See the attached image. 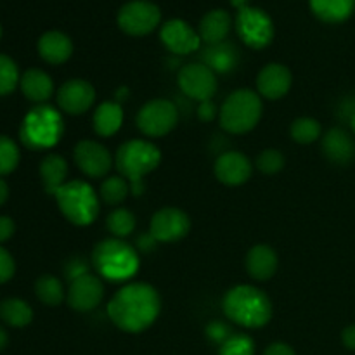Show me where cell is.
Returning a JSON list of instances; mask_svg holds the SVG:
<instances>
[{"label":"cell","mask_w":355,"mask_h":355,"mask_svg":"<svg viewBox=\"0 0 355 355\" xmlns=\"http://www.w3.org/2000/svg\"><path fill=\"white\" fill-rule=\"evenodd\" d=\"M76 166L92 179H101L110 173L113 166V158L103 144L96 141H80L73 151Z\"/></svg>","instance_id":"cell-13"},{"label":"cell","mask_w":355,"mask_h":355,"mask_svg":"<svg viewBox=\"0 0 355 355\" xmlns=\"http://www.w3.org/2000/svg\"><path fill=\"white\" fill-rule=\"evenodd\" d=\"M162 311L159 295L151 284H127L114 293L107 305L113 324L125 333H142L155 324Z\"/></svg>","instance_id":"cell-1"},{"label":"cell","mask_w":355,"mask_h":355,"mask_svg":"<svg viewBox=\"0 0 355 355\" xmlns=\"http://www.w3.org/2000/svg\"><path fill=\"white\" fill-rule=\"evenodd\" d=\"M293 83L290 68L279 62H270L257 76V90L259 96L276 101L286 96Z\"/></svg>","instance_id":"cell-18"},{"label":"cell","mask_w":355,"mask_h":355,"mask_svg":"<svg viewBox=\"0 0 355 355\" xmlns=\"http://www.w3.org/2000/svg\"><path fill=\"white\" fill-rule=\"evenodd\" d=\"M92 266L104 279L121 283L137 274L139 255L123 239L107 238L97 243L94 248Z\"/></svg>","instance_id":"cell-4"},{"label":"cell","mask_w":355,"mask_h":355,"mask_svg":"<svg viewBox=\"0 0 355 355\" xmlns=\"http://www.w3.org/2000/svg\"><path fill=\"white\" fill-rule=\"evenodd\" d=\"M121 123H123V110L118 103L107 101L103 103L94 113V130L101 135V137H111L120 130Z\"/></svg>","instance_id":"cell-26"},{"label":"cell","mask_w":355,"mask_h":355,"mask_svg":"<svg viewBox=\"0 0 355 355\" xmlns=\"http://www.w3.org/2000/svg\"><path fill=\"white\" fill-rule=\"evenodd\" d=\"M19 80L16 62L9 55L0 54V96H7V94L12 92Z\"/></svg>","instance_id":"cell-33"},{"label":"cell","mask_w":355,"mask_h":355,"mask_svg":"<svg viewBox=\"0 0 355 355\" xmlns=\"http://www.w3.org/2000/svg\"><path fill=\"white\" fill-rule=\"evenodd\" d=\"M159 38L170 52L180 55L191 54L198 51L201 45L200 33L193 30V26L184 19L166 21L159 30Z\"/></svg>","instance_id":"cell-15"},{"label":"cell","mask_w":355,"mask_h":355,"mask_svg":"<svg viewBox=\"0 0 355 355\" xmlns=\"http://www.w3.org/2000/svg\"><path fill=\"white\" fill-rule=\"evenodd\" d=\"M232 26V17L227 10L215 9L205 14L200 21V33L201 42L208 45H218L225 40Z\"/></svg>","instance_id":"cell-21"},{"label":"cell","mask_w":355,"mask_h":355,"mask_svg":"<svg viewBox=\"0 0 355 355\" xmlns=\"http://www.w3.org/2000/svg\"><path fill=\"white\" fill-rule=\"evenodd\" d=\"M342 342L347 349L355 350V324L349 326V328L343 329L342 333Z\"/></svg>","instance_id":"cell-41"},{"label":"cell","mask_w":355,"mask_h":355,"mask_svg":"<svg viewBox=\"0 0 355 355\" xmlns=\"http://www.w3.org/2000/svg\"><path fill=\"white\" fill-rule=\"evenodd\" d=\"M104 298V284L96 274H83L69 284L68 304L78 312L94 311Z\"/></svg>","instance_id":"cell-14"},{"label":"cell","mask_w":355,"mask_h":355,"mask_svg":"<svg viewBox=\"0 0 355 355\" xmlns=\"http://www.w3.org/2000/svg\"><path fill=\"white\" fill-rule=\"evenodd\" d=\"M14 272H16V263H14L12 255L0 246V284L12 279Z\"/></svg>","instance_id":"cell-36"},{"label":"cell","mask_w":355,"mask_h":355,"mask_svg":"<svg viewBox=\"0 0 355 355\" xmlns=\"http://www.w3.org/2000/svg\"><path fill=\"white\" fill-rule=\"evenodd\" d=\"M21 90H23L24 97L31 103H45L54 94V82L51 76L45 71L37 68H31L23 73L19 80Z\"/></svg>","instance_id":"cell-23"},{"label":"cell","mask_w":355,"mask_h":355,"mask_svg":"<svg viewBox=\"0 0 355 355\" xmlns=\"http://www.w3.org/2000/svg\"><path fill=\"white\" fill-rule=\"evenodd\" d=\"M290 132L293 141L298 144H312L321 137V123L314 118H297Z\"/></svg>","instance_id":"cell-31"},{"label":"cell","mask_w":355,"mask_h":355,"mask_svg":"<svg viewBox=\"0 0 355 355\" xmlns=\"http://www.w3.org/2000/svg\"><path fill=\"white\" fill-rule=\"evenodd\" d=\"M322 153L336 165H349L355 156V142L343 128H331L322 137Z\"/></svg>","instance_id":"cell-20"},{"label":"cell","mask_w":355,"mask_h":355,"mask_svg":"<svg viewBox=\"0 0 355 355\" xmlns=\"http://www.w3.org/2000/svg\"><path fill=\"white\" fill-rule=\"evenodd\" d=\"M255 165L266 175H274L284 168V156L279 149H266L259 155Z\"/></svg>","instance_id":"cell-35"},{"label":"cell","mask_w":355,"mask_h":355,"mask_svg":"<svg viewBox=\"0 0 355 355\" xmlns=\"http://www.w3.org/2000/svg\"><path fill=\"white\" fill-rule=\"evenodd\" d=\"M350 127H352V130H354V134H355V113L352 114V116H350Z\"/></svg>","instance_id":"cell-45"},{"label":"cell","mask_w":355,"mask_h":355,"mask_svg":"<svg viewBox=\"0 0 355 355\" xmlns=\"http://www.w3.org/2000/svg\"><path fill=\"white\" fill-rule=\"evenodd\" d=\"M87 272H89V267H87V263H83V260H71V262H68V266H66V274L71 277V281Z\"/></svg>","instance_id":"cell-39"},{"label":"cell","mask_w":355,"mask_h":355,"mask_svg":"<svg viewBox=\"0 0 355 355\" xmlns=\"http://www.w3.org/2000/svg\"><path fill=\"white\" fill-rule=\"evenodd\" d=\"M38 54L49 64H62L73 54V42L62 31L52 30L38 38Z\"/></svg>","instance_id":"cell-19"},{"label":"cell","mask_w":355,"mask_h":355,"mask_svg":"<svg viewBox=\"0 0 355 355\" xmlns=\"http://www.w3.org/2000/svg\"><path fill=\"white\" fill-rule=\"evenodd\" d=\"M0 319L12 328H24L33 321V311L21 298H7L0 302Z\"/></svg>","instance_id":"cell-27"},{"label":"cell","mask_w":355,"mask_h":355,"mask_svg":"<svg viewBox=\"0 0 355 355\" xmlns=\"http://www.w3.org/2000/svg\"><path fill=\"white\" fill-rule=\"evenodd\" d=\"M262 118V99L257 92L239 89L224 101L220 107V125L234 135L246 134L259 125Z\"/></svg>","instance_id":"cell-6"},{"label":"cell","mask_w":355,"mask_h":355,"mask_svg":"<svg viewBox=\"0 0 355 355\" xmlns=\"http://www.w3.org/2000/svg\"><path fill=\"white\" fill-rule=\"evenodd\" d=\"M14 231H16V225H14L12 218L6 217V215H0V243L12 238Z\"/></svg>","instance_id":"cell-37"},{"label":"cell","mask_w":355,"mask_h":355,"mask_svg":"<svg viewBox=\"0 0 355 355\" xmlns=\"http://www.w3.org/2000/svg\"><path fill=\"white\" fill-rule=\"evenodd\" d=\"M218 355H255V343L246 335H232L222 343Z\"/></svg>","instance_id":"cell-34"},{"label":"cell","mask_w":355,"mask_h":355,"mask_svg":"<svg viewBox=\"0 0 355 355\" xmlns=\"http://www.w3.org/2000/svg\"><path fill=\"white\" fill-rule=\"evenodd\" d=\"M263 355H297V354H295V350L291 349L290 345L277 342V343H272V345L267 347Z\"/></svg>","instance_id":"cell-40"},{"label":"cell","mask_w":355,"mask_h":355,"mask_svg":"<svg viewBox=\"0 0 355 355\" xmlns=\"http://www.w3.org/2000/svg\"><path fill=\"white\" fill-rule=\"evenodd\" d=\"M40 177L45 193L55 194L66 184L68 163L59 155H47L40 163Z\"/></svg>","instance_id":"cell-24"},{"label":"cell","mask_w":355,"mask_h":355,"mask_svg":"<svg viewBox=\"0 0 355 355\" xmlns=\"http://www.w3.org/2000/svg\"><path fill=\"white\" fill-rule=\"evenodd\" d=\"M54 198L62 215L80 227L90 225L99 215V200L96 191L83 180H69L54 194Z\"/></svg>","instance_id":"cell-7"},{"label":"cell","mask_w":355,"mask_h":355,"mask_svg":"<svg viewBox=\"0 0 355 355\" xmlns=\"http://www.w3.org/2000/svg\"><path fill=\"white\" fill-rule=\"evenodd\" d=\"M106 225L114 238H127V236H130L134 232L135 217L127 208H116V210H113L110 214Z\"/></svg>","instance_id":"cell-30"},{"label":"cell","mask_w":355,"mask_h":355,"mask_svg":"<svg viewBox=\"0 0 355 355\" xmlns=\"http://www.w3.org/2000/svg\"><path fill=\"white\" fill-rule=\"evenodd\" d=\"M7 198H9V186H7L6 180L0 179V207L6 203Z\"/></svg>","instance_id":"cell-42"},{"label":"cell","mask_w":355,"mask_h":355,"mask_svg":"<svg viewBox=\"0 0 355 355\" xmlns=\"http://www.w3.org/2000/svg\"><path fill=\"white\" fill-rule=\"evenodd\" d=\"M118 26L130 37H144L155 31L162 21V10L149 0H130L118 10Z\"/></svg>","instance_id":"cell-8"},{"label":"cell","mask_w":355,"mask_h":355,"mask_svg":"<svg viewBox=\"0 0 355 355\" xmlns=\"http://www.w3.org/2000/svg\"><path fill=\"white\" fill-rule=\"evenodd\" d=\"M311 9L324 23H343L355 10V0H311Z\"/></svg>","instance_id":"cell-25"},{"label":"cell","mask_w":355,"mask_h":355,"mask_svg":"<svg viewBox=\"0 0 355 355\" xmlns=\"http://www.w3.org/2000/svg\"><path fill=\"white\" fill-rule=\"evenodd\" d=\"M128 191H130V184H128V180L120 175H113L103 180L99 194L101 198H103L104 203L116 207V205L123 203V201L127 200Z\"/></svg>","instance_id":"cell-29"},{"label":"cell","mask_w":355,"mask_h":355,"mask_svg":"<svg viewBox=\"0 0 355 355\" xmlns=\"http://www.w3.org/2000/svg\"><path fill=\"white\" fill-rule=\"evenodd\" d=\"M191 229V220L186 211L166 207L156 211L151 218V238L159 243H175L186 238Z\"/></svg>","instance_id":"cell-12"},{"label":"cell","mask_w":355,"mask_h":355,"mask_svg":"<svg viewBox=\"0 0 355 355\" xmlns=\"http://www.w3.org/2000/svg\"><path fill=\"white\" fill-rule=\"evenodd\" d=\"M179 111L166 99H155L146 103L137 114V127L148 137H163L175 128Z\"/></svg>","instance_id":"cell-10"},{"label":"cell","mask_w":355,"mask_h":355,"mask_svg":"<svg viewBox=\"0 0 355 355\" xmlns=\"http://www.w3.org/2000/svg\"><path fill=\"white\" fill-rule=\"evenodd\" d=\"M35 295L47 307H58L64 300V286L58 277L45 274L35 283Z\"/></svg>","instance_id":"cell-28"},{"label":"cell","mask_w":355,"mask_h":355,"mask_svg":"<svg viewBox=\"0 0 355 355\" xmlns=\"http://www.w3.org/2000/svg\"><path fill=\"white\" fill-rule=\"evenodd\" d=\"M94 101H96V89L87 80H68L58 90L59 107L68 114L87 113L92 107Z\"/></svg>","instance_id":"cell-16"},{"label":"cell","mask_w":355,"mask_h":355,"mask_svg":"<svg viewBox=\"0 0 355 355\" xmlns=\"http://www.w3.org/2000/svg\"><path fill=\"white\" fill-rule=\"evenodd\" d=\"M179 87L187 97L205 103L217 92V76L208 64L193 62L179 71Z\"/></svg>","instance_id":"cell-11"},{"label":"cell","mask_w":355,"mask_h":355,"mask_svg":"<svg viewBox=\"0 0 355 355\" xmlns=\"http://www.w3.org/2000/svg\"><path fill=\"white\" fill-rule=\"evenodd\" d=\"M62 132H64V123L61 113L52 106L40 104L24 116L19 128V137L28 149L44 151L54 148L61 141Z\"/></svg>","instance_id":"cell-5"},{"label":"cell","mask_w":355,"mask_h":355,"mask_svg":"<svg viewBox=\"0 0 355 355\" xmlns=\"http://www.w3.org/2000/svg\"><path fill=\"white\" fill-rule=\"evenodd\" d=\"M246 2H248V0H231L232 6L238 7V9H243V7H246Z\"/></svg>","instance_id":"cell-44"},{"label":"cell","mask_w":355,"mask_h":355,"mask_svg":"<svg viewBox=\"0 0 355 355\" xmlns=\"http://www.w3.org/2000/svg\"><path fill=\"white\" fill-rule=\"evenodd\" d=\"M7 343H9V335H7L6 329H3L2 326H0V352H2V350L6 349Z\"/></svg>","instance_id":"cell-43"},{"label":"cell","mask_w":355,"mask_h":355,"mask_svg":"<svg viewBox=\"0 0 355 355\" xmlns=\"http://www.w3.org/2000/svg\"><path fill=\"white\" fill-rule=\"evenodd\" d=\"M222 309L232 322L248 329L263 328L272 318V304L269 297L250 284L231 288L225 293Z\"/></svg>","instance_id":"cell-2"},{"label":"cell","mask_w":355,"mask_h":355,"mask_svg":"<svg viewBox=\"0 0 355 355\" xmlns=\"http://www.w3.org/2000/svg\"><path fill=\"white\" fill-rule=\"evenodd\" d=\"M246 270L257 281H267L276 274L277 255L269 245H257L246 255Z\"/></svg>","instance_id":"cell-22"},{"label":"cell","mask_w":355,"mask_h":355,"mask_svg":"<svg viewBox=\"0 0 355 355\" xmlns=\"http://www.w3.org/2000/svg\"><path fill=\"white\" fill-rule=\"evenodd\" d=\"M116 168L128 180L135 196L144 193V177L158 168L162 153L149 141L135 139L121 144L116 151Z\"/></svg>","instance_id":"cell-3"},{"label":"cell","mask_w":355,"mask_h":355,"mask_svg":"<svg viewBox=\"0 0 355 355\" xmlns=\"http://www.w3.org/2000/svg\"><path fill=\"white\" fill-rule=\"evenodd\" d=\"M252 172V162L239 151L224 153L215 162V177L225 186H241L248 182Z\"/></svg>","instance_id":"cell-17"},{"label":"cell","mask_w":355,"mask_h":355,"mask_svg":"<svg viewBox=\"0 0 355 355\" xmlns=\"http://www.w3.org/2000/svg\"><path fill=\"white\" fill-rule=\"evenodd\" d=\"M236 31L248 47L266 49L274 38V23L266 10L246 6L236 16Z\"/></svg>","instance_id":"cell-9"},{"label":"cell","mask_w":355,"mask_h":355,"mask_svg":"<svg viewBox=\"0 0 355 355\" xmlns=\"http://www.w3.org/2000/svg\"><path fill=\"white\" fill-rule=\"evenodd\" d=\"M0 38H2V26H0Z\"/></svg>","instance_id":"cell-46"},{"label":"cell","mask_w":355,"mask_h":355,"mask_svg":"<svg viewBox=\"0 0 355 355\" xmlns=\"http://www.w3.org/2000/svg\"><path fill=\"white\" fill-rule=\"evenodd\" d=\"M19 148L7 135H0V175L14 172L19 165Z\"/></svg>","instance_id":"cell-32"},{"label":"cell","mask_w":355,"mask_h":355,"mask_svg":"<svg viewBox=\"0 0 355 355\" xmlns=\"http://www.w3.org/2000/svg\"><path fill=\"white\" fill-rule=\"evenodd\" d=\"M198 116L203 121H211L217 116V106H215L211 101H205V103H200V107H198Z\"/></svg>","instance_id":"cell-38"}]
</instances>
